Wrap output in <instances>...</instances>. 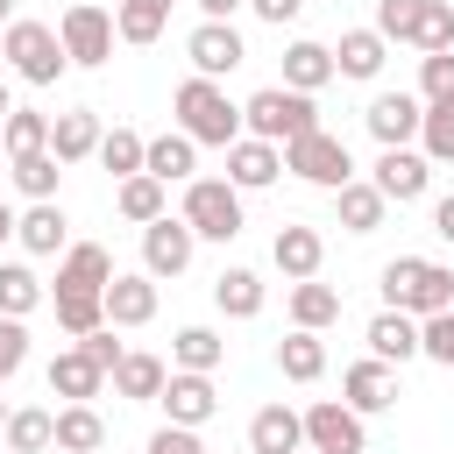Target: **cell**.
<instances>
[{"mask_svg":"<svg viewBox=\"0 0 454 454\" xmlns=\"http://www.w3.org/2000/svg\"><path fill=\"white\" fill-rule=\"evenodd\" d=\"M170 114H177V128H184L199 149H227V142L241 135V106L220 92V78H199V71L170 92Z\"/></svg>","mask_w":454,"mask_h":454,"instance_id":"1","label":"cell"},{"mask_svg":"<svg viewBox=\"0 0 454 454\" xmlns=\"http://www.w3.org/2000/svg\"><path fill=\"white\" fill-rule=\"evenodd\" d=\"M376 284H383V305H397V312H411V319L454 305V270L433 262V255H390Z\"/></svg>","mask_w":454,"mask_h":454,"instance_id":"2","label":"cell"},{"mask_svg":"<svg viewBox=\"0 0 454 454\" xmlns=\"http://www.w3.org/2000/svg\"><path fill=\"white\" fill-rule=\"evenodd\" d=\"M319 128V106L312 92H291V85H262L241 99V135H262V142H291V135H312Z\"/></svg>","mask_w":454,"mask_h":454,"instance_id":"3","label":"cell"},{"mask_svg":"<svg viewBox=\"0 0 454 454\" xmlns=\"http://www.w3.org/2000/svg\"><path fill=\"white\" fill-rule=\"evenodd\" d=\"M0 57H7V71H14L21 85H57V78L71 71V57H64V43H57L50 21H7Z\"/></svg>","mask_w":454,"mask_h":454,"instance_id":"4","label":"cell"},{"mask_svg":"<svg viewBox=\"0 0 454 454\" xmlns=\"http://www.w3.org/2000/svg\"><path fill=\"white\" fill-rule=\"evenodd\" d=\"M199 241H234L241 234V192L227 177H184V213H177Z\"/></svg>","mask_w":454,"mask_h":454,"instance_id":"5","label":"cell"},{"mask_svg":"<svg viewBox=\"0 0 454 454\" xmlns=\"http://www.w3.org/2000/svg\"><path fill=\"white\" fill-rule=\"evenodd\" d=\"M284 170L305 177V184H319V192H340V184L355 177V156H348L340 135L312 128V135H291V142H284Z\"/></svg>","mask_w":454,"mask_h":454,"instance_id":"6","label":"cell"},{"mask_svg":"<svg viewBox=\"0 0 454 454\" xmlns=\"http://www.w3.org/2000/svg\"><path fill=\"white\" fill-rule=\"evenodd\" d=\"M57 43H64V57H71L78 71H99V64L114 57V14L92 7V0H71V7L57 14Z\"/></svg>","mask_w":454,"mask_h":454,"instance_id":"7","label":"cell"},{"mask_svg":"<svg viewBox=\"0 0 454 454\" xmlns=\"http://www.w3.org/2000/svg\"><path fill=\"white\" fill-rule=\"evenodd\" d=\"M298 419H305V447H312V454H369V426H362V411H348L340 397H319V404H305Z\"/></svg>","mask_w":454,"mask_h":454,"instance_id":"8","label":"cell"},{"mask_svg":"<svg viewBox=\"0 0 454 454\" xmlns=\"http://www.w3.org/2000/svg\"><path fill=\"white\" fill-rule=\"evenodd\" d=\"M192 255H199V234L177 220V213H163V220H149L142 227V270L163 284V277H184L192 270Z\"/></svg>","mask_w":454,"mask_h":454,"instance_id":"9","label":"cell"},{"mask_svg":"<svg viewBox=\"0 0 454 454\" xmlns=\"http://www.w3.org/2000/svg\"><path fill=\"white\" fill-rule=\"evenodd\" d=\"M184 57H192V71H199V78H227V71H241V64H248V43H241V28H234V21H199V28L184 35Z\"/></svg>","mask_w":454,"mask_h":454,"instance_id":"10","label":"cell"},{"mask_svg":"<svg viewBox=\"0 0 454 454\" xmlns=\"http://www.w3.org/2000/svg\"><path fill=\"white\" fill-rule=\"evenodd\" d=\"M156 404H163L170 426H206V419L220 411V390H213V376H199V369H170L163 390H156Z\"/></svg>","mask_w":454,"mask_h":454,"instance_id":"11","label":"cell"},{"mask_svg":"<svg viewBox=\"0 0 454 454\" xmlns=\"http://www.w3.org/2000/svg\"><path fill=\"white\" fill-rule=\"evenodd\" d=\"M277 177H284V149L277 142H262V135H234L227 142V184L234 192H262Z\"/></svg>","mask_w":454,"mask_h":454,"instance_id":"12","label":"cell"},{"mask_svg":"<svg viewBox=\"0 0 454 454\" xmlns=\"http://www.w3.org/2000/svg\"><path fill=\"white\" fill-rule=\"evenodd\" d=\"M369 184H376L390 206H411V199H426V184H433V163H426V156L404 142V149H383V156H376V177H369Z\"/></svg>","mask_w":454,"mask_h":454,"instance_id":"13","label":"cell"},{"mask_svg":"<svg viewBox=\"0 0 454 454\" xmlns=\"http://www.w3.org/2000/svg\"><path fill=\"white\" fill-rule=\"evenodd\" d=\"M419 114H426L419 92H376L362 121H369V135H376L383 149H404V142H419Z\"/></svg>","mask_w":454,"mask_h":454,"instance_id":"14","label":"cell"},{"mask_svg":"<svg viewBox=\"0 0 454 454\" xmlns=\"http://www.w3.org/2000/svg\"><path fill=\"white\" fill-rule=\"evenodd\" d=\"M270 262H277L291 284H305V277H319V262H326V234H319V227H305V220H291V227H277Z\"/></svg>","mask_w":454,"mask_h":454,"instance_id":"15","label":"cell"},{"mask_svg":"<svg viewBox=\"0 0 454 454\" xmlns=\"http://www.w3.org/2000/svg\"><path fill=\"white\" fill-rule=\"evenodd\" d=\"M99 298H106V326H149L156 319V277L149 270H128V277L114 270V284Z\"/></svg>","mask_w":454,"mask_h":454,"instance_id":"16","label":"cell"},{"mask_svg":"<svg viewBox=\"0 0 454 454\" xmlns=\"http://www.w3.org/2000/svg\"><path fill=\"white\" fill-rule=\"evenodd\" d=\"M106 390V369L71 340V348H57V362H50V397H64V404H92Z\"/></svg>","mask_w":454,"mask_h":454,"instance_id":"17","label":"cell"},{"mask_svg":"<svg viewBox=\"0 0 454 454\" xmlns=\"http://www.w3.org/2000/svg\"><path fill=\"white\" fill-rule=\"evenodd\" d=\"M340 404H348V411H362V419H369V411H390V404H397V369H390V362H376V355H369V362H355V369L340 376Z\"/></svg>","mask_w":454,"mask_h":454,"instance_id":"18","label":"cell"},{"mask_svg":"<svg viewBox=\"0 0 454 454\" xmlns=\"http://www.w3.org/2000/svg\"><path fill=\"white\" fill-rule=\"evenodd\" d=\"M14 241H21L28 255H57V248H71V220H64V206H57V199H28V213H14Z\"/></svg>","mask_w":454,"mask_h":454,"instance_id":"19","label":"cell"},{"mask_svg":"<svg viewBox=\"0 0 454 454\" xmlns=\"http://www.w3.org/2000/svg\"><path fill=\"white\" fill-rule=\"evenodd\" d=\"M340 71H333V43H312V35H298V43H284V85L291 92H319V85H333Z\"/></svg>","mask_w":454,"mask_h":454,"instance_id":"20","label":"cell"},{"mask_svg":"<svg viewBox=\"0 0 454 454\" xmlns=\"http://www.w3.org/2000/svg\"><path fill=\"white\" fill-rule=\"evenodd\" d=\"M142 170H149V177H163V184H184V177L199 170V142H192L184 128L149 135V142H142Z\"/></svg>","mask_w":454,"mask_h":454,"instance_id":"21","label":"cell"},{"mask_svg":"<svg viewBox=\"0 0 454 454\" xmlns=\"http://www.w3.org/2000/svg\"><path fill=\"white\" fill-rule=\"evenodd\" d=\"M114 397H128V404H156V390H163V376H170V362L163 355H142V348H128L114 369Z\"/></svg>","mask_w":454,"mask_h":454,"instance_id":"22","label":"cell"},{"mask_svg":"<svg viewBox=\"0 0 454 454\" xmlns=\"http://www.w3.org/2000/svg\"><path fill=\"white\" fill-rule=\"evenodd\" d=\"M305 447V419L291 404H262L248 419V454H298Z\"/></svg>","mask_w":454,"mask_h":454,"instance_id":"23","label":"cell"},{"mask_svg":"<svg viewBox=\"0 0 454 454\" xmlns=\"http://www.w3.org/2000/svg\"><path fill=\"white\" fill-rule=\"evenodd\" d=\"M92 149H99V114H92V106L50 114V156H57V163H85Z\"/></svg>","mask_w":454,"mask_h":454,"instance_id":"24","label":"cell"},{"mask_svg":"<svg viewBox=\"0 0 454 454\" xmlns=\"http://www.w3.org/2000/svg\"><path fill=\"white\" fill-rule=\"evenodd\" d=\"M114 213H121V220H135V227H149V220H163V213H170V184H163V177H149V170H135V177H121V184H114Z\"/></svg>","mask_w":454,"mask_h":454,"instance_id":"25","label":"cell"},{"mask_svg":"<svg viewBox=\"0 0 454 454\" xmlns=\"http://www.w3.org/2000/svg\"><path fill=\"white\" fill-rule=\"evenodd\" d=\"M114 284V255L99 241H71L57 262V291H106Z\"/></svg>","mask_w":454,"mask_h":454,"instance_id":"26","label":"cell"},{"mask_svg":"<svg viewBox=\"0 0 454 454\" xmlns=\"http://www.w3.org/2000/svg\"><path fill=\"white\" fill-rule=\"evenodd\" d=\"M362 340H369V355H376V362H411V355H419V319H411V312H397V305H383V312L369 319V333H362Z\"/></svg>","mask_w":454,"mask_h":454,"instance_id":"27","label":"cell"},{"mask_svg":"<svg viewBox=\"0 0 454 454\" xmlns=\"http://www.w3.org/2000/svg\"><path fill=\"white\" fill-rule=\"evenodd\" d=\"M383 57H390V43L376 28H340V43H333V71L340 78H362V85L383 71Z\"/></svg>","mask_w":454,"mask_h":454,"instance_id":"28","label":"cell"},{"mask_svg":"<svg viewBox=\"0 0 454 454\" xmlns=\"http://www.w3.org/2000/svg\"><path fill=\"white\" fill-rule=\"evenodd\" d=\"M333 213H340V227H348V234H376V227H383V213H390V199H383L369 177H348V184L333 192Z\"/></svg>","mask_w":454,"mask_h":454,"instance_id":"29","label":"cell"},{"mask_svg":"<svg viewBox=\"0 0 454 454\" xmlns=\"http://www.w3.org/2000/svg\"><path fill=\"white\" fill-rule=\"evenodd\" d=\"M277 369H284V383H319V376H326V340L305 333V326H291V333L277 340Z\"/></svg>","mask_w":454,"mask_h":454,"instance_id":"30","label":"cell"},{"mask_svg":"<svg viewBox=\"0 0 454 454\" xmlns=\"http://www.w3.org/2000/svg\"><path fill=\"white\" fill-rule=\"evenodd\" d=\"M0 440H7V454H50V447H57V411L21 404V411H7Z\"/></svg>","mask_w":454,"mask_h":454,"instance_id":"31","label":"cell"},{"mask_svg":"<svg viewBox=\"0 0 454 454\" xmlns=\"http://www.w3.org/2000/svg\"><path fill=\"white\" fill-rule=\"evenodd\" d=\"M163 28H170V0H121V7H114V43L149 50Z\"/></svg>","mask_w":454,"mask_h":454,"instance_id":"32","label":"cell"},{"mask_svg":"<svg viewBox=\"0 0 454 454\" xmlns=\"http://www.w3.org/2000/svg\"><path fill=\"white\" fill-rule=\"evenodd\" d=\"M213 305H220L227 319H255V312H262V277L241 270V262H227V270L213 277Z\"/></svg>","mask_w":454,"mask_h":454,"instance_id":"33","label":"cell"},{"mask_svg":"<svg viewBox=\"0 0 454 454\" xmlns=\"http://www.w3.org/2000/svg\"><path fill=\"white\" fill-rule=\"evenodd\" d=\"M333 319H340V291H333V284H319V277L291 284V326H305V333H326Z\"/></svg>","mask_w":454,"mask_h":454,"instance_id":"34","label":"cell"},{"mask_svg":"<svg viewBox=\"0 0 454 454\" xmlns=\"http://www.w3.org/2000/svg\"><path fill=\"white\" fill-rule=\"evenodd\" d=\"M227 362V340L213 333V326H177L170 333V369H199V376H213Z\"/></svg>","mask_w":454,"mask_h":454,"instance_id":"35","label":"cell"},{"mask_svg":"<svg viewBox=\"0 0 454 454\" xmlns=\"http://www.w3.org/2000/svg\"><path fill=\"white\" fill-rule=\"evenodd\" d=\"M404 43H411L419 57H426V50H454V0H419Z\"/></svg>","mask_w":454,"mask_h":454,"instance_id":"36","label":"cell"},{"mask_svg":"<svg viewBox=\"0 0 454 454\" xmlns=\"http://www.w3.org/2000/svg\"><path fill=\"white\" fill-rule=\"evenodd\" d=\"M57 447H64V454H99V447H106V419H99L92 404H64V411H57Z\"/></svg>","mask_w":454,"mask_h":454,"instance_id":"37","label":"cell"},{"mask_svg":"<svg viewBox=\"0 0 454 454\" xmlns=\"http://www.w3.org/2000/svg\"><path fill=\"white\" fill-rule=\"evenodd\" d=\"M0 149H7V163H14V156H35V149H50V114H35V106H14V114L0 121Z\"/></svg>","mask_w":454,"mask_h":454,"instance_id":"38","label":"cell"},{"mask_svg":"<svg viewBox=\"0 0 454 454\" xmlns=\"http://www.w3.org/2000/svg\"><path fill=\"white\" fill-rule=\"evenodd\" d=\"M419 156L426 163H454V99H426V114H419Z\"/></svg>","mask_w":454,"mask_h":454,"instance_id":"39","label":"cell"},{"mask_svg":"<svg viewBox=\"0 0 454 454\" xmlns=\"http://www.w3.org/2000/svg\"><path fill=\"white\" fill-rule=\"evenodd\" d=\"M35 305H43V277L28 262H0V312L7 319H28Z\"/></svg>","mask_w":454,"mask_h":454,"instance_id":"40","label":"cell"},{"mask_svg":"<svg viewBox=\"0 0 454 454\" xmlns=\"http://www.w3.org/2000/svg\"><path fill=\"white\" fill-rule=\"evenodd\" d=\"M57 326L71 340H85L92 326H106V298L99 291H57Z\"/></svg>","mask_w":454,"mask_h":454,"instance_id":"41","label":"cell"},{"mask_svg":"<svg viewBox=\"0 0 454 454\" xmlns=\"http://www.w3.org/2000/svg\"><path fill=\"white\" fill-rule=\"evenodd\" d=\"M142 142H149V135H135V128H99V149H92V156H99L114 177H135V170H142Z\"/></svg>","mask_w":454,"mask_h":454,"instance_id":"42","label":"cell"},{"mask_svg":"<svg viewBox=\"0 0 454 454\" xmlns=\"http://www.w3.org/2000/svg\"><path fill=\"white\" fill-rule=\"evenodd\" d=\"M7 177H14L28 199H57V177H64V163H57L50 149H35V156H14V163H7Z\"/></svg>","mask_w":454,"mask_h":454,"instance_id":"43","label":"cell"},{"mask_svg":"<svg viewBox=\"0 0 454 454\" xmlns=\"http://www.w3.org/2000/svg\"><path fill=\"white\" fill-rule=\"evenodd\" d=\"M419 355H426V362H440V369H454V305L419 319Z\"/></svg>","mask_w":454,"mask_h":454,"instance_id":"44","label":"cell"},{"mask_svg":"<svg viewBox=\"0 0 454 454\" xmlns=\"http://www.w3.org/2000/svg\"><path fill=\"white\" fill-rule=\"evenodd\" d=\"M419 99H454V50L419 57Z\"/></svg>","mask_w":454,"mask_h":454,"instance_id":"45","label":"cell"},{"mask_svg":"<svg viewBox=\"0 0 454 454\" xmlns=\"http://www.w3.org/2000/svg\"><path fill=\"white\" fill-rule=\"evenodd\" d=\"M21 362H28V326L0 312V383H7V376H14Z\"/></svg>","mask_w":454,"mask_h":454,"instance_id":"46","label":"cell"},{"mask_svg":"<svg viewBox=\"0 0 454 454\" xmlns=\"http://www.w3.org/2000/svg\"><path fill=\"white\" fill-rule=\"evenodd\" d=\"M149 454H206V447H199V426H170V419H163V426L149 433Z\"/></svg>","mask_w":454,"mask_h":454,"instance_id":"47","label":"cell"},{"mask_svg":"<svg viewBox=\"0 0 454 454\" xmlns=\"http://www.w3.org/2000/svg\"><path fill=\"white\" fill-rule=\"evenodd\" d=\"M411 7H419V0H376V35H383V43H404Z\"/></svg>","mask_w":454,"mask_h":454,"instance_id":"48","label":"cell"},{"mask_svg":"<svg viewBox=\"0 0 454 454\" xmlns=\"http://www.w3.org/2000/svg\"><path fill=\"white\" fill-rule=\"evenodd\" d=\"M78 348H85V355H92V362H99V369H114V362H121V355H128V348H121V340H114V326H92V333H85V340H78Z\"/></svg>","mask_w":454,"mask_h":454,"instance_id":"49","label":"cell"},{"mask_svg":"<svg viewBox=\"0 0 454 454\" xmlns=\"http://www.w3.org/2000/svg\"><path fill=\"white\" fill-rule=\"evenodd\" d=\"M248 14H255V21H270V28H284V21H298V14H305V0H248Z\"/></svg>","mask_w":454,"mask_h":454,"instance_id":"50","label":"cell"},{"mask_svg":"<svg viewBox=\"0 0 454 454\" xmlns=\"http://www.w3.org/2000/svg\"><path fill=\"white\" fill-rule=\"evenodd\" d=\"M433 234L454 248V192H447V199H433Z\"/></svg>","mask_w":454,"mask_h":454,"instance_id":"51","label":"cell"},{"mask_svg":"<svg viewBox=\"0 0 454 454\" xmlns=\"http://www.w3.org/2000/svg\"><path fill=\"white\" fill-rule=\"evenodd\" d=\"M248 0H199V21H234Z\"/></svg>","mask_w":454,"mask_h":454,"instance_id":"52","label":"cell"},{"mask_svg":"<svg viewBox=\"0 0 454 454\" xmlns=\"http://www.w3.org/2000/svg\"><path fill=\"white\" fill-rule=\"evenodd\" d=\"M7 114H14V92H7V78H0V121H7Z\"/></svg>","mask_w":454,"mask_h":454,"instance_id":"53","label":"cell"},{"mask_svg":"<svg viewBox=\"0 0 454 454\" xmlns=\"http://www.w3.org/2000/svg\"><path fill=\"white\" fill-rule=\"evenodd\" d=\"M7 234H14V213H7V199H0V241H7Z\"/></svg>","mask_w":454,"mask_h":454,"instance_id":"54","label":"cell"},{"mask_svg":"<svg viewBox=\"0 0 454 454\" xmlns=\"http://www.w3.org/2000/svg\"><path fill=\"white\" fill-rule=\"evenodd\" d=\"M0 21H14V0H0Z\"/></svg>","mask_w":454,"mask_h":454,"instance_id":"55","label":"cell"},{"mask_svg":"<svg viewBox=\"0 0 454 454\" xmlns=\"http://www.w3.org/2000/svg\"><path fill=\"white\" fill-rule=\"evenodd\" d=\"M0 426H7V397H0Z\"/></svg>","mask_w":454,"mask_h":454,"instance_id":"56","label":"cell"},{"mask_svg":"<svg viewBox=\"0 0 454 454\" xmlns=\"http://www.w3.org/2000/svg\"><path fill=\"white\" fill-rule=\"evenodd\" d=\"M298 454H312V447H298Z\"/></svg>","mask_w":454,"mask_h":454,"instance_id":"57","label":"cell"},{"mask_svg":"<svg viewBox=\"0 0 454 454\" xmlns=\"http://www.w3.org/2000/svg\"><path fill=\"white\" fill-rule=\"evenodd\" d=\"M0 177H7V170H0Z\"/></svg>","mask_w":454,"mask_h":454,"instance_id":"58","label":"cell"}]
</instances>
